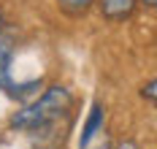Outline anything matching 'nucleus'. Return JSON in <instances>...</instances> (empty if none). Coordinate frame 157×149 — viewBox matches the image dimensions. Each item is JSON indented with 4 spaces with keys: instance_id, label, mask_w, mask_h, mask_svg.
Here are the masks:
<instances>
[{
    "instance_id": "f257e3e1",
    "label": "nucleus",
    "mask_w": 157,
    "mask_h": 149,
    "mask_svg": "<svg viewBox=\"0 0 157 149\" xmlns=\"http://www.w3.org/2000/svg\"><path fill=\"white\" fill-rule=\"evenodd\" d=\"M76 92L65 82H46L44 90L33 100L16 106L6 119V130L8 133H22V136H41L52 138L54 130L60 128L63 119L73 117L76 109Z\"/></svg>"
},
{
    "instance_id": "f03ea898",
    "label": "nucleus",
    "mask_w": 157,
    "mask_h": 149,
    "mask_svg": "<svg viewBox=\"0 0 157 149\" xmlns=\"http://www.w3.org/2000/svg\"><path fill=\"white\" fill-rule=\"evenodd\" d=\"M106 130H109V106H106V100L95 98L90 103L84 119H81L78 133H76V149H87L98 136H103Z\"/></svg>"
},
{
    "instance_id": "7ed1b4c3",
    "label": "nucleus",
    "mask_w": 157,
    "mask_h": 149,
    "mask_svg": "<svg viewBox=\"0 0 157 149\" xmlns=\"http://www.w3.org/2000/svg\"><path fill=\"white\" fill-rule=\"evenodd\" d=\"M95 11L106 25H127L141 11L138 0H95Z\"/></svg>"
},
{
    "instance_id": "20e7f679",
    "label": "nucleus",
    "mask_w": 157,
    "mask_h": 149,
    "mask_svg": "<svg viewBox=\"0 0 157 149\" xmlns=\"http://www.w3.org/2000/svg\"><path fill=\"white\" fill-rule=\"evenodd\" d=\"M54 8L68 22H81L95 11V0H54Z\"/></svg>"
},
{
    "instance_id": "39448f33",
    "label": "nucleus",
    "mask_w": 157,
    "mask_h": 149,
    "mask_svg": "<svg viewBox=\"0 0 157 149\" xmlns=\"http://www.w3.org/2000/svg\"><path fill=\"white\" fill-rule=\"evenodd\" d=\"M14 46H16V35L11 33V27H3V30H0V65H3L6 57L14 52Z\"/></svg>"
},
{
    "instance_id": "423d86ee",
    "label": "nucleus",
    "mask_w": 157,
    "mask_h": 149,
    "mask_svg": "<svg viewBox=\"0 0 157 149\" xmlns=\"http://www.w3.org/2000/svg\"><path fill=\"white\" fill-rule=\"evenodd\" d=\"M155 90H157V79H155V76H149V79L141 84V92H138V95H141V100H146V103L152 106V103H155V95H157Z\"/></svg>"
},
{
    "instance_id": "0eeeda50",
    "label": "nucleus",
    "mask_w": 157,
    "mask_h": 149,
    "mask_svg": "<svg viewBox=\"0 0 157 149\" xmlns=\"http://www.w3.org/2000/svg\"><path fill=\"white\" fill-rule=\"evenodd\" d=\"M111 149H144V147H141V141H138V138L125 136V138H117V141L111 144Z\"/></svg>"
},
{
    "instance_id": "6e6552de",
    "label": "nucleus",
    "mask_w": 157,
    "mask_h": 149,
    "mask_svg": "<svg viewBox=\"0 0 157 149\" xmlns=\"http://www.w3.org/2000/svg\"><path fill=\"white\" fill-rule=\"evenodd\" d=\"M111 144H114V136L106 130L103 136H98V138H95V141H92L87 149H111Z\"/></svg>"
},
{
    "instance_id": "1a4fd4ad",
    "label": "nucleus",
    "mask_w": 157,
    "mask_h": 149,
    "mask_svg": "<svg viewBox=\"0 0 157 149\" xmlns=\"http://www.w3.org/2000/svg\"><path fill=\"white\" fill-rule=\"evenodd\" d=\"M138 6H141L144 11H155V8H157V0H138Z\"/></svg>"
},
{
    "instance_id": "9d476101",
    "label": "nucleus",
    "mask_w": 157,
    "mask_h": 149,
    "mask_svg": "<svg viewBox=\"0 0 157 149\" xmlns=\"http://www.w3.org/2000/svg\"><path fill=\"white\" fill-rule=\"evenodd\" d=\"M3 27H8V19H6V14H3V8H0V30Z\"/></svg>"
}]
</instances>
